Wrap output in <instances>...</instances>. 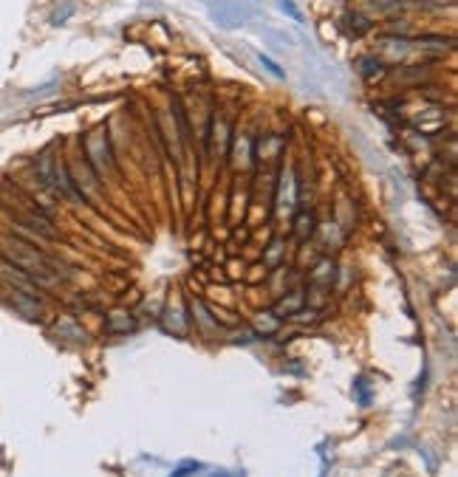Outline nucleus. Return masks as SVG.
Returning <instances> with one entry per match:
<instances>
[{
  "label": "nucleus",
  "mask_w": 458,
  "mask_h": 477,
  "mask_svg": "<svg viewBox=\"0 0 458 477\" xmlns=\"http://www.w3.org/2000/svg\"><path fill=\"white\" fill-rule=\"evenodd\" d=\"M3 257L14 269L29 274L32 280H49L51 277V260L45 257L37 246L20 241V237H6L3 241Z\"/></svg>",
  "instance_id": "f257e3e1"
},
{
  "label": "nucleus",
  "mask_w": 458,
  "mask_h": 477,
  "mask_svg": "<svg viewBox=\"0 0 458 477\" xmlns=\"http://www.w3.org/2000/svg\"><path fill=\"white\" fill-rule=\"evenodd\" d=\"M294 201H297V181L291 173H286L280 178V186H278V212H291L294 209Z\"/></svg>",
  "instance_id": "f03ea898"
},
{
  "label": "nucleus",
  "mask_w": 458,
  "mask_h": 477,
  "mask_svg": "<svg viewBox=\"0 0 458 477\" xmlns=\"http://www.w3.org/2000/svg\"><path fill=\"white\" fill-rule=\"evenodd\" d=\"M317 229V218H314V212L303 209V212H297V218H294V237L297 241H309V237L314 234Z\"/></svg>",
  "instance_id": "7ed1b4c3"
},
{
  "label": "nucleus",
  "mask_w": 458,
  "mask_h": 477,
  "mask_svg": "<svg viewBox=\"0 0 458 477\" xmlns=\"http://www.w3.org/2000/svg\"><path fill=\"white\" fill-rule=\"evenodd\" d=\"M359 71H362L365 80H374V77H382L385 74V65L376 57H362L359 60Z\"/></svg>",
  "instance_id": "20e7f679"
},
{
  "label": "nucleus",
  "mask_w": 458,
  "mask_h": 477,
  "mask_svg": "<svg viewBox=\"0 0 458 477\" xmlns=\"http://www.w3.org/2000/svg\"><path fill=\"white\" fill-rule=\"evenodd\" d=\"M331 274H334V263H331V260H320V266L311 271V282H314V285L331 282Z\"/></svg>",
  "instance_id": "39448f33"
},
{
  "label": "nucleus",
  "mask_w": 458,
  "mask_h": 477,
  "mask_svg": "<svg viewBox=\"0 0 458 477\" xmlns=\"http://www.w3.org/2000/svg\"><path fill=\"white\" fill-rule=\"evenodd\" d=\"M348 26H351V32H354V37H359V34H368V32L374 29V23H371L368 17H362V14L351 12V14H348Z\"/></svg>",
  "instance_id": "423d86ee"
},
{
  "label": "nucleus",
  "mask_w": 458,
  "mask_h": 477,
  "mask_svg": "<svg viewBox=\"0 0 458 477\" xmlns=\"http://www.w3.org/2000/svg\"><path fill=\"white\" fill-rule=\"evenodd\" d=\"M297 308H303V291H294V294H289L286 299H280V305H278V317L291 314V311H297Z\"/></svg>",
  "instance_id": "0eeeda50"
},
{
  "label": "nucleus",
  "mask_w": 458,
  "mask_h": 477,
  "mask_svg": "<svg viewBox=\"0 0 458 477\" xmlns=\"http://www.w3.org/2000/svg\"><path fill=\"white\" fill-rule=\"evenodd\" d=\"M283 252H286V243L278 237V241H274V243L266 249V254H263L266 263H269V266H280V263H283Z\"/></svg>",
  "instance_id": "6e6552de"
},
{
  "label": "nucleus",
  "mask_w": 458,
  "mask_h": 477,
  "mask_svg": "<svg viewBox=\"0 0 458 477\" xmlns=\"http://www.w3.org/2000/svg\"><path fill=\"white\" fill-rule=\"evenodd\" d=\"M110 330L113 333H128V330H133V319L128 317V314H119V317H110Z\"/></svg>",
  "instance_id": "1a4fd4ad"
},
{
  "label": "nucleus",
  "mask_w": 458,
  "mask_h": 477,
  "mask_svg": "<svg viewBox=\"0 0 458 477\" xmlns=\"http://www.w3.org/2000/svg\"><path fill=\"white\" fill-rule=\"evenodd\" d=\"M261 62H263V65H266V68H269V71H272V74L278 77V80H283V68H278V65H274L269 57H263V54H261Z\"/></svg>",
  "instance_id": "9d476101"
}]
</instances>
